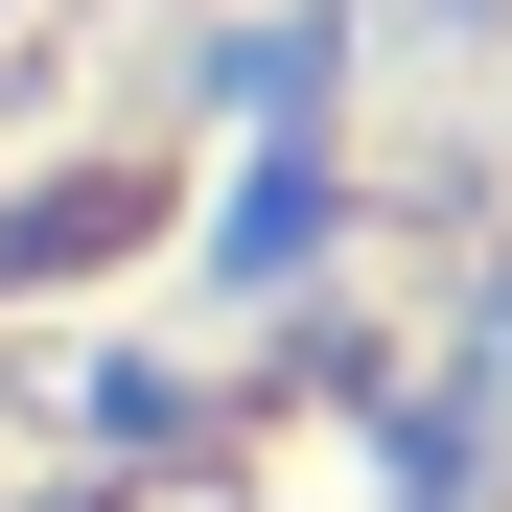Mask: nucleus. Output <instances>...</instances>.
<instances>
[{"label":"nucleus","mask_w":512,"mask_h":512,"mask_svg":"<svg viewBox=\"0 0 512 512\" xmlns=\"http://www.w3.org/2000/svg\"><path fill=\"white\" fill-rule=\"evenodd\" d=\"M0 512H396L350 0H0Z\"/></svg>","instance_id":"f257e3e1"}]
</instances>
